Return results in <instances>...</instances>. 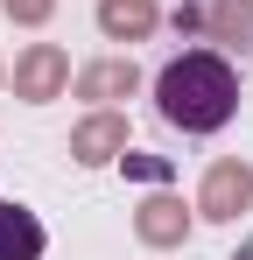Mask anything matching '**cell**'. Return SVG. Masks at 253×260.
I'll list each match as a JSON object with an SVG mask.
<instances>
[{
	"label": "cell",
	"instance_id": "obj_5",
	"mask_svg": "<svg viewBox=\"0 0 253 260\" xmlns=\"http://www.w3.org/2000/svg\"><path fill=\"white\" fill-rule=\"evenodd\" d=\"M134 232L148 239V246H183V232H190V211H183V197H148L141 211H134Z\"/></svg>",
	"mask_w": 253,
	"mask_h": 260
},
{
	"label": "cell",
	"instance_id": "obj_3",
	"mask_svg": "<svg viewBox=\"0 0 253 260\" xmlns=\"http://www.w3.org/2000/svg\"><path fill=\"white\" fill-rule=\"evenodd\" d=\"M64 85H71V56L56 43H28L21 49V63H14V99L42 106V99H56Z\"/></svg>",
	"mask_w": 253,
	"mask_h": 260
},
{
	"label": "cell",
	"instance_id": "obj_2",
	"mask_svg": "<svg viewBox=\"0 0 253 260\" xmlns=\"http://www.w3.org/2000/svg\"><path fill=\"white\" fill-rule=\"evenodd\" d=\"M246 204H253V169L239 162V155H225V162H211V169H204V190H197V211L225 225V218H239Z\"/></svg>",
	"mask_w": 253,
	"mask_h": 260
},
{
	"label": "cell",
	"instance_id": "obj_6",
	"mask_svg": "<svg viewBox=\"0 0 253 260\" xmlns=\"http://www.w3.org/2000/svg\"><path fill=\"white\" fill-rule=\"evenodd\" d=\"M0 260H42V218L14 197H0Z\"/></svg>",
	"mask_w": 253,
	"mask_h": 260
},
{
	"label": "cell",
	"instance_id": "obj_1",
	"mask_svg": "<svg viewBox=\"0 0 253 260\" xmlns=\"http://www.w3.org/2000/svg\"><path fill=\"white\" fill-rule=\"evenodd\" d=\"M155 106H162L169 127H183V134H218L232 120V106H239V78H232L225 56L183 49L162 78H155Z\"/></svg>",
	"mask_w": 253,
	"mask_h": 260
},
{
	"label": "cell",
	"instance_id": "obj_8",
	"mask_svg": "<svg viewBox=\"0 0 253 260\" xmlns=\"http://www.w3.org/2000/svg\"><path fill=\"white\" fill-rule=\"evenodd\" d=\"M99 28L113 43H141L155 28V0H99Z\"/></svg>",
	"mask_w": 253,
	"mask_h": 260
},
{
	"label": "cell",
	"instance_id": "obj_10",
	"mask_svg": "<svg viewBox=\"0 0 253 260\" xmlns=\"http://www.w3.org/2000/svg\"><path fill=\"white\" fill-rule=\"evenodd\" d=\"M49 7H56V0H7V14H14L21 28H42V21H49Z\"/></svg>",
	"mask_w": 253,
	"mask_h": 260
},
{
	"label": "cell",
	"instance_id": "obj_4",
	"mask_svg": "<svg viewBox=\"0 0 253 260\" xmlns=\"http://www.w3.org/2000/svg\"><path fill=\"white\" fill-rule=\"evenodd\" d=\"M120 155H126V120H120V113H91V120H78V134H71V162L106 169V162H120Z\"/></svg>",
	"mask_w": 253,
	"mask_h": 260
},
{
	"label": "cell",
	"instance_id": "obj_9",
	"mask_svg": "<svg viewBox=\"0 0 253 260\" xmlns=\"http://www.w3.org/2000/svg\"><path fill=\"white\" fill-rule=\"evenodd\" d=\"M204 28L225 49H253V0H211V7H204Z\"/></svg>",
	"mask_w": 253,
	"mask_h": 260
},
{
	"label": "cell",
	"instance_id": "obj_7",
	"mask_svg": "<svg viewBox=\"0 0 253 260\" xmlns=\"http://www.w3.org/2000/svg\"><path fill=\"white\" fill-rule=\"evenodd\" d=\"M134 85H141V71H134L126 56H106V63H84L78 71V99H99V106H106V99H126Z\"/></svg>",
	"mask_w": 253,
	"mask_h": 260
}]
</instances>
